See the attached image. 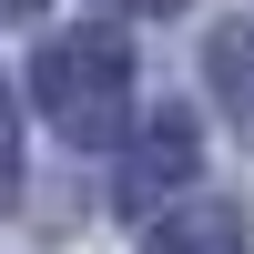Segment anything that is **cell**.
Instances as JSON below:
<instances>
[{"mask_svg":"<svg viewBox=\"0 0 254 254\" xmlns=\"http://www.w3.org/2000/svg\"><path fill=\"white\" fill-rule=\"evenodd\" d=\"M31 102L51 112V132L61 142H81V153H112V132H122V112H132V41L122 31H61V41H41V61H31Z\"/></svg>","mask_w":254,"mask_h":254,"instance_id":"6da1fadb","label":"cell"},{"mask_svg":"<svg viewBox=\"0 0 254 254\" xmlns=\"http://www.w3.org/2000/svg\"><path fill=\"white\" fill-rule=\"evenodd\" d=\"M193 163H203V132H193V112H183V102H163V112H153V122L132 132L122 173H112L122 214H153L163 193H183V183H193Z\"/></svg>","mask_w":254,"mask_h":254,"instance_id":"7a4b0ae2","label":"cell"},{"mask_svg":"<svg viewBox=\"0 0 254 254\" xmlns=\"http://www.w3.org/2000/svg\"><path fill=\"white\" fill-rule=\"evenodd\" d=\"M203 71H214V102H224V122L254 142V20H224L214 41H203Z\"/></svg>","mask_w":254,"mask_h":254,"instance_id":"3957f363","label":"cell"},{"mask_svg":"<svg viewBox=\"0 0 254 254\" xmlns=\"http://www.w3.org/2000/svg\"><path fill=\"white\" fill-rule=\"evenodd\" d=\"M142 254H254V244H244L234 203H183V214H163L153 234H142Z\"/></svg>","mask_w":254,"mask_h":254,"instance_id":"277c9868","label":"cell"},{"mask_svg":"<svg viewBox=\"0 0 254 254\" xmlns=\"http://www.w3.org/2000/svg\"><path fill=\"white\" fill-rule=\"evenodd\" d=\"M20 203V102H10V81H0V214Z\"/></svg>","mask_w":254,"mask_h":254,"instance_id":"5b68a950","label":"cell"},{"mask_svg":"<svg viewBox=\"0 0 254 254\" xmlns=\"http://www.w3.org/2000/svg\"><path fill=\"white\" fill-rule=\"evenodd\" d=\"M112 10H142V20H163V10H183V0H112Z\"/></svg>","mask_w":254,"mask_h":254,"instance_id":"8992f818","label":"cell"},{"mask_svg":"<svg viewBox=\"0 0 254 254\" xmlns=\"http://www.w3.org/2000/svg\"><path fill=\"white\" fill-rule=\"evenodd\" d=\"M31 10H41V0H0V20H31Z\"/></svg>","mask_w":254,"mask_h":254,"instance_id":"52a82bcc","label":"cell"}]
</instances>
